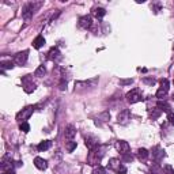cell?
I'll return each instance as SVG.
<instances>
[{"label": "cell", "mask_w": 174, "mask_h": 174, "mask_svg": "<svg viewBox=\"0 0 174 174\" xmlns=\"http://www.w3.org/2000/svg\"><path fill=\"white\" fill-rule=\"evenodd\" d=\"M129 120H131L129 109H124V110H121V112L118 113V116H117V122L121 124V125H125Z\"/></svg>", "instance_id": "obj_3"}, {"label": "cell", "mask_w": 174, "mask_h": 174, "mask_svg": "<svg viewBox=\"0 0 174 174\" xmlns=\"http://www.w3.org/2000/svg\"><path fill=\"white\" fill-rule=\"evenodd\" d=\"M131 83H132V79H122V80H120V85H122V86L131 85Z\"/></svg>", "instance_id": "obj_33"}, {"label": "cell", "mask_w": 174, "mask_h": 174, "mask_svg": "<svg viewBox=\"0 0 174 174\" xmlns=\"http://www.w3.org/2000/svg\"><path fill=\"white\" fill-rule=\"evenodd\" d=\"M25 91H26V93H33V91H34V90H36V85H34V83H30V85H26L25 86Z\"/></svg>", "instance_id": "obj_24"}, {"label": "cell", "mask_w": 174, "mask_h": 174, "mask_svg": "<svg viewBox=\"0 0 174 174\" xmlns=\"http://www.w3.org/2000/svg\"><path fill=\"white\" fill-rule=\"evenodd\" d=\"M65 89H67V82L63 80L61 83H60V90H65Z\"/></svg>", "instance_id": "obj_34"}, {"label": "cell", "mask_w": 174, "mask_h": 174, "mask_svg": "<svg viewBox=\"0 0 174 174\" xmlns=\"http://www.w3.org/2000/svg\"><path fill=\"white\" fill-rule=\"evenodd\" d=\"M76 135V129L74 125H68V127H65V129H64V136L67 139H69V140H72V139L75 138Z\"/></svg>", "instance_id": "obj_9"}, {"label": "cell", "mask_w": 174, "mask_h": 174, "mask_svg": "<svg viewBox=\"0 0 174 174\" xmlns=\"http://www.w3.org/2000/svg\"><path fill=\"white\" fill-rule=\"evenodd\" d=\"M156 106H158V109L161 110V112H166V113H170L171 110V107H170V105L167 102H165V101H159V102L156 103Z\"/></svg>", "instance_id": "obj_12"}, {"label": "cell", "mask_w": 174, "mask_h": 174, "mask_svg": "<svg viewBox=\"0 0 174 174\" xmlns=\"http://www.w3.org/2000/svg\"><path fill=\"white\" fill-rule=\"evenodd\" d=\"M45 74H46V68H45V65H40V67L36 69V72H34V75L38 76V78H41V76H44Z\"/></svg>", "instance_id": "obj_20"}, {"label": "cell", "mask_w": 174, "mask_h": 174, "mask_svg": "<svg viewBox=\"0 0 174 174\" xmlns=\"http://www.w3.org/2000/svg\"><path fill=\"white\" fill-rule=\"evenodd\" d=\"M138 158H139V161H147L148 151L146 150V148H139L138 150Z\"/></svg>", "instance_id": "obj_14"}, {"label": "cell", "mask_w": 174, "mask_h": 174, "mask_svg": "<svg viewBox=\"0 0 174 174\" xmlns=\"http://www.w3.org/2000/svg\"><path fill=\"white\" fill-rule=\"evenodd\" d=\"M75 148H76V142H69V143L67 144V151L68 152H72Z\"/></svg>", "instance_id": "obj_27"}, {"label": "cell", "mask_w": 174, "mask_h": 174, "mask_svg": "<svg viewBox=\"0 0 174 174\" xmlns=\"http://www.w3.org/2000/svg\"><path fill=\"white\" fill-rule=\"evenodd\" d=\"M116 173H118V174H127V167H125L124 165H120V167L116 170Z\"/></svg>", "instance_id": "obj_29"}, {"label": "cell", "mask_w": 174, "mask_h": 174, "mask_svg": "<svg viewBox=\"0 0 174 174\" xmlns=\"http://www.w3.org/2000/svg\"><path fill=\"white\" fill-rule=\"evenodd\" d=\"M58 54H60V52H58L57 48H52L49 50V53H48V58L49 60H54L56 57H58Z\"/></svg>", "instance_id": "obj_18"}, {"label": "cell", "mask_w": 174, "mask_h": 174, "mask_svg": "<svg viewBox=\"0 0 174 174\" xmlns=\"http://www.w3.org/2000/svg\"><path fill=\"white\" fill-rule=\"evenodd\" d=\"M167 120H169V122H170L171 125H174V113H173V112L167 113Z\"/></svg>", "instance_id": "obj_30"}, {"label": "cell", "mask_w": 174, "mask_h": 174, "mask_svg": "<svg viewBox=\"0 0 174 174\" xmlns=\"http://www.w3.org/2000/svg\"><path fill=\"white\" fill-rule=\"evenodd\" d=\"M143 80H144V83H147V85H155V79H151V78H144Z\"/></svg>", "instance_id": "obj_32"}, {"label": "cell", "mask_w": 174, "mask_h": 174, "mask_svg": "<svg viewBox=\"0 0 174 174\" xmlns=\"http://www.w3.org/2000/svg\"><path fill=\"white\" fill-rule=\"evenodd\" d=\"M49 147H50V142L49 140H44V142H41L40 144H38V150L40 151H46V150H49Z\"/></svg>", "instance_id": "obj_17"}, {"label": "cell", "mask_w": 174, "mask_h": 174, "mask_svg": "<svg viewBox=\"0 0 174 174\" xmlns=\"http://www.w3.org/2000/svg\"><path fill=\"white\" fill-rule=\"evenodd\" d=\"M120 165H121L120 161H118V159H116V158H112V159L109 161V167H110L112 170H114V171H116V170L120 167Z\"/></svg>", "instance_id": "obj_16"}, {"label": "cell", "mask_w": 174, "mask_h": 174, "mask_svg": "<svg viewBox=\"0 0 174 174\" xmlns=\"http://www.w3.org/2000/svg\"><path fill=\"white\" fill-rule=\"evenodd\" d=\"M173 83H174V82H173Z\"/></svg>", "instance_id": "obj_36"}, {"label": "cell", "mask_w": 174, "mask_h": 174, "mask_svg": "<svg viewBox=\"0 0 174 174\" xmlns=\"http://www.w3.org/2000/svg\"><path fill=\"white\" fill-rule=\"evenodd\" d=\"M14 68V63L12 61H1V69H12Z\"/></svg>", "instance_id": "obj_21"}, {"label": "cell", "mask_w": 174, "mask_h": 174, "mask_svg": "<svg viewBox=\"0 0 174 174\" xmlns=\"http://www.w3.org/2000/svg\"><path fill=\"white\" fill-rule=\"evenodd\" d=\"M44 44H45V38L42 36H38L36 40L33 41V46H34L36 49H40V48H42V46H44Z\"/></svg>", "instance_id": "obj_13"}, {"label": "cell", "mask_w": 174, "mask_h": 174, "mask_svg": "<svg viewBox=\"0 0 174 174\" xmlns=\"http://www.w3.org/2000/svg\"><path fill=\"white\" fill-rule=\"evenodd\" d=\"M36 7L37 6H34L33 3H29V4H26L25 6V8H23V12H22V15H23V18L25 19H29L34 14V11H36Z\"/></svg>", "instance_id": "obj_4"}, {"label": "cell", "mask_w": 174, "mask_h": 174, "mask_svg": "<svg viewBox=\"0 0 174 174\" xmlns=\"http://www.w3.org/2000/svg\"><path fill=\"white\" fill-rule=\"evenodd\" d=\"M93 14H94V17H95V18L101 19V18H103V17H105L106 11H105V8H101V7H98V8H94Z\"/></svg>", "instance_id": "obj_15"}, {"label": "cell", "mask_w": 174, "mask_h": 174, "mask_svg": "<svg viewBox=\"0 0 174 174\" xmlns=\"http://www.w3.org/2000/svg\"><path fill=\"white\" fill-rule=\"evenodd\" d=\"M116 148H117V151L124 155V154H127V152L129 151V144L127 143V142H124V140H118L116 143Z\"/></svg>", "instance_id": "obj_7"}, {"label": "cell", "mask_w": 174, "mask_h": 174, "mask_svg": "<svg viewBox=\"0 0 174 174\" xmlns=\"http://www.w3.org/2000/svg\"><path fill=\"white\" fill-rule=\"evenodd\" d=\"M27 57H29V52H27V50L19 52V53L15 54V63L19 64V65H23V64L27 61Z\"/></svg>", "instance_id": "obj_5"}, {"label": "cell", "mask_w": 174, "mask_h": 174, "mask_svg": "<svg viewBox=\"0 0 174 174\" xmlns=\"http://www.w3.org/2000/svg\"><path fill=\"white\" fill-rule=\"evenodd\" d=\"M33 112H34V106L25 107V109H22V112H19L17 114V120L21 121V122H26V120L33 114Z\"/></svg>", "instance_id": "obj_1"}, {"label": "cell", "mask_w": 174, "mask_h": 174, "mask_svg": "<svg viewBox=\"0 0 174 174\" xmlns=\"http://www.w3.org/2000/svg\"><path fill=\"white\" fill-rule=\"evenodd\" d=\"M166 94H167L166 91H163L162 89H159L158 91H156V97H158V98H163V97H165Z\"/></svg>", "instance_id": "obj_31"}, {"label": "cell", "mask_w": 174, "mask_h": 174, "mask_svg": "<svg viewBox=\"0 0 174 174\" xmlns=\"http://www.w3.org/2000/svg\"><path fill=\"white\" fill-rule=\"evenodd\" d=\"M86 146L90 148V151H93V150H95V148L99 146L98 140L95 138H93V136H89V138L86 139Z\"/></svg>", "instance_id": "obj_10"}, {"label": "cell", "mask_w": 174, "mask_h": 174, "mask_svg": "<svg viewBox=\"0 0 174 174\" xmlns=\"http://www.w3.org/2000/svg\"><path fill=\"white\" fill-rule=\"evenodd\" d=\"M34 166H36L38 170H45L48 167V162L45 161L44 158H40V156H37L36 159H34Z\"/></svg>", "instance_id": "obj_11"}, {"label": "cell", "mask_w": 174, "mask_h": 174, "mask_svg": "<svg viewBox=\"0 0 174 174\" xmlns=\"http://www.w3.org/2000/svg\"><path fill=\"white\" fill-rule=\"evenodd\" d=\"M91 25H93V21H91V17H90V15H85V17H82V18L79 19V26H80L82 29H90Z\"/></svg>", "instance_id": "obj_6"}, {"label": "cell", "mask_w": 174, "mask_h": 174, "mask_svg": "<svg viewBox=\"0 0 174 174\" xmlns=\"http://www.w3.org/2000/svg\"><path fill=\"white\" fill-rule=\"evenodd\" d=\"M4 174H15V171H14V170L11 169V170H7V171H6Z\"/></svg>", "instance_id": "obj_35"}, {"label": "cell", "mask_w": 174, "mask_h": 174, "mask_svg": "<svg viewBox=\"0 0 174 174\" xmlns=\"http://www.w3.org/2000/svg\"><path fill=\"white\" fill-rule=\"evenodd\" d=\"M163 171H165L166 174H174V169L170 165H165V166H163Z\"/></svg>", "instance_id": "obj_28"}, {"label": "cell", "mask_w": 174, "mask_h": 174, "mask_svg": "<svg viewBox=\"0 0 174 174\" xmlns=\"http://www.w3.org/2000/svg\"><path fill=\"white\" fill-rule=\"evenodd\" d=\"M93 174H106V169L102 167V166H97V167L93 170Z\"/></svg>", "instance_id": "obj_23"}, {"label": "cell", "mask_w": 174, "mask_h": 174, "mask_svg": "<svg viewBox=\"0 0 174 174\" xmlns=\"http://www.w3.org/2000/svg\"><path fill=\"white\" fill-rule=\"evenodd\" d=\"M163 156H165V151L158 147V152H154V159H155L156 162H159L162 158H163Z\"/></svg>", "instance_id": "obj_19"}, {"label": "cell", "mask_w": 174, "mask_h": 174, "mask_svg": "<svg viewBox=\"0 0 174 174\" xmlns=\"http://www.w3.org/2000/svg\"><path fill=\"white\" fill-rule=\"evenodd\" d=\"M122 161L124 162H132L133 161V155H132L131 152H127V154L122 155Z\"/></svg>", "instance_id": "obj_26"}, {"label": "cell", "mask_w": 174, "mask_h": 174, "mask_svg": "<svg viewBox=\"0 0 174 174\" xmlns=\"http://www.w3.org/2000/svg\"><path fill=\"white\" fill-rule=\"evenodd\" d=\"M1 169L7 171V170H11L12 169V159L10 155H4L3 159H1Z\"/></svg>", "instance_id": "obj_8"}, {"label": "cell", "mask_w": 174, "mask_h": 174, "mask_svg": "<svg viewBox=\"0 0 174 174\" xmlns=\"http://www.w3.org/2000/svg\"><path fill=\"white\" fill-rule=\"evenodd\" d=\"M142 94H140V90L139 89H133L131 90L129 93L127 94V101L129 103H136L139 102V101H142Z\"/></svg>", "instance_id": "obj_2"}, {"label": "cell", "mask_w": 174, "mask_h": 174, "mask_svg": "<svg viewBox=\"0 0 174 174\" xmlns=\"http://www.w3.org/2000/svg\"><path fill=\"white\" fill-rule=\"evenodd\" d=\"M161 89L163 90V91H169V80L167 79H162L161 80Z\"/></svg>", "instance_id": "obj_22"}, {"label": "cell", "mask_w": 174, "mask_h": 174, "mask_svg": "<svg viewBox=\"0 0 174 174\" xmlns=\"http://www.w3.org/2000/svg\"><path fill=\"white\" fill-rule=\"evenodd\" d=\"M19 129L22 131V132H29V131H30V125L27 124V122H21Z\"/></svg>", "instance_id": "obj_25"}]
</instances>
